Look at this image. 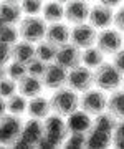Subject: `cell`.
I'll use <instances>...</instances> for the list:
<instances>
[{"mask_svg":"<svg viewBox=\"0 0 124 149\" xmlns=\"http://www.w3.org/2000/svg\"><path fill=\"white\" fill-rule=\"evenodd\" d=\"M119 119L109 113H99L96 119L91 123L89 129L86 131V146L88 148H108L111 144V134Z\"/></svg>","mask_w":124,"mask_h":149,"instance_id":"cell-1","label":"cell"},{"mask_svg":"<svg viewBox=\"0 0 124 149\" xmlns=\"http://www.w3.org/2000/svg\"><path fill=\"white\" fill-rule=\"evenodd\" d=\"M66 136H68V129H66V123L63 116L48 114L43 123V136L38 141L37 146L38 148H56L60 144H63Z\"/></svg>","mask_w":124,"mask_h":149,"instance_id":"cell-2","label":"cell"},{"mask_svg":"<svg viewBox=\"0 0 124 149\" xmlns=\"http://www.w3.org/2000/svg\"><path fill=\"white\" fill-rule=\"evenodd\" d=\"M123 83V71H119L113 63H104L94 68L93 73V85L98 86L101 91H114Z\"/></svg>","mask_w":124,"mask_h":149,"instance_id":"cell-3","label":"cell"},{"mask_svg":"<svg viewBox=\"0 0 124 149\" xmlns=\"http://www.w3.org/2000/svg\"><path fill=\"white\" fill-rule=\"evenodd\" d=\"M50 106H51V111H55L60 116H68L80 108V98L76 91H73L71 88L61 86L55 90V95L50 98Z\"/></svg>","mask_w":124,"mask_h":149,"instance_id":"cell-4","label":"cell"},{"mask_svg":"<svg viewBox=\"0 0 124 149\" xmlns=\"http://www.w3.org/2000/svg\"><path fill=\"white\" fill-rule=\"evenodd\" d=\"M18 35L22 37V40L30 43H35L43 40L45 38V32H46V22L42 17L37 15H28L23 20L18 22Z\"/></svg>","mask_w":124,"mask_h":149,"instance_id":"cell-5","label":"cell"},{"mask_svg":"<svg viewBox=\"0 0 124 149\" xmlns=\"http://www.w3.org/2000/svg\"><path fill=\"white\" fill-rule=\"evenodd\" d=\"M23 123L18 114H3L0 118V144L2 146H13L20 133Z\"/></svg>","mask_w":124,"mask_h":149,"instance_id":"cell-6","label":"cell"},{"mask_svg":"<svg viewBox=\"0 0 124 149\" xmlns=\"http://www.w3.org/2000/svg\"><path fill=\"white\" fill-rule=\"evenodd\" d=\"M42 136H43V123L37 118H32L30 121L23 123L22 133L13 143V148H33L38 144Z\"/></svg>","mask_w":124,"mask_h":149,"instance_id":"cell-7","label":"cell"},{"mask_svg":"<svg viewBox=\"0 0 124 149\" xmlns=\"http://www.w3.org/2000/svg\"><path fill=\"white\" fill-rule=\"evenodd\" d=\"M66 86L71 88L76 93H83V91L89 90L93 86V71L91 68L88 66H75V68L68 70V74H66Z\"/></svg>","mask_w":124,"mask_h":149,"instance_id":"cell-8","label":"cell"},{"mask_svg":"<svg viewBox=\"0 0 124 149\" xmlns=\"http://www.w3.org/2000/svg\"><path fill=\"white\" fill-rule=\"evenodd\" d=\"M96 47L104 55H113L118 50H123V35L121 30L116 28H101V32L96 33Z\"/></svg>","mask_w":124,"mask_h":149,"instance_id":"cell-9","label":"cell"},{"mask_svg":"<svg viewBox=\"0 0 124 149\" xmlns=\"http://www.w3.org/2000/svg\"><path fill=\"white\" fill-rule=\"evenodd\" d=\"M80 108L89 116H96L106 111V95L101 90H86L80 98Z\"/></svg>","mask_w":124,"mask_h":149,"instance_id":"cell-10","label":"cell"},{"mask_svg":"<svg viewBox=\"0 0 124 149\" xmlns=\"http://www.w3.org/2000/svg\"><path fill=\"white\" fill-rule=\"evenodd\" d=\"M55 63H58L60 66H63L65 70H71L81 65V52L80 48L73 45L71 42H66L63 45H60L56 48V53H55Z\"/></svg>","mask_w":124,"mask_h":149,"instance_id":"cell-11","label":"cell"},{"mask_svg":"<svg viewBox=\"0 0 124 149\" xmlns=\"http://www.w3.org/2000/svg\"><path fill=\"white\" fill-rule=\"evenodd\" d=\"M70 42L78 48L91 47L96 42V28L86 22L76 23L73 28H70Z\"/></svg>","mask_w":124,"mask_h":149,"instance_id":"cell-12","label":"cell"},{"mask_svg":"<svg viewBox=\"0 0 124 149\" xmlns=\"http://www.w3.org/2000/svg\"><path fill=\"white\" fill-rule=\"evenodd\" d=\"M66 74H68V70L60 66L58 63H48L42 74L43 86H46L50 90H58L66 85Z\"/></svg>","mask_w":124,"mask_h":149,"instance_id":"cell-13","label":"cell"},{"mask_svg":"<svg viewBox=\"0 0 124 149\" xmlns=\"http://www.w3.org/2000/svg\"><path fill=\"white\" fill-rule=\"evenodd\" d=\"M113 15H114V10L111 7L96 3V5L89 7L88 20H89V25L94 28H106L113 25Z\"/></svg>","mask_w":124,"mask_h":149,"instance_id":"cell-14","label":"cell"},{"mask_svg":"<svg viewBox=\"0 0 124 149\" xmlns=\"http://www.w3.org/2000/svg\"><path fill=\"white\" fill-rule=\"evenodd\" d=\"M65 15L63 18L76 25V23H83L88 20V13H89V7L85 0H68L65 3Z\"/></svg>","mask_w":124,"mask_h":149,"instance_id":"cell-15","label":"cell"},{"mask_svg":"<svg viewBox=\"0 0 124 149\" xmlns=\"http://www.w3.org/2000/svg\"><path fill=\"white\" fill-rule=\"evenodd\" d=\"M68 119H66V129H68V133H80V134H86V131L89 129V126H91V116L88 114V113H85L83 109H76V111H73L71 114H68Z\"/></svg>","mask_w":124,"mask_h":149,"instance_id":"cell-16","label":"cell"},{"mask_svg":"<svg viewBox=\"0 0 124 149\" xmlns=\"http://www.w3.org/2000/svg\"><path fill=\"white\" fill-rule=\"evenodd\" d=\"M45 40H48L50 43H53L56 47L70 42V27L65 25V23H61V22H55L50 27H46Z\"/></svg>","mask_w":124,"mask_h":149,"instance_id":"cell-17","label":"cell"},{"mask_svg":"<svg viewBox=\"0 0 124 149\" xmlns=\"http://www.w3.org/2000/svg\"><path fill=\"white\" fill-rule=\"evenodd\" d=\"M0 20L3 22V25H15L22 20V8L18 2L5 0L0 2Z\"/></svg>","mask_w":124,"mask_h":149,"instance_id":"cell-18","label":"cell"},{"mask_svg":"<svg viewBox=\"0 0 124 149\" xmlns=\"http://www.w3.org/2000/svg\"><path fill=\"white\" fill-rule=\"evenodd\" d=\"M51 106H50V100L43 98V96H33L30 98V101L27 103V113L30 118H37V119H45L50 114Z\"/></svg>","mask_w":124,"mask_h":149,"instance_id":"cell-19","label":"cell"},{"mask_svg":"<svg viewBox=\"0 0 124 149\" xmlns=\"http://www.w3.org/2000/svg\"><path fill=\"white\" fill-rule=\"evenodd\" d=\"M18 91H20V95H23L25 98H33V96H37L42 93L43 90V83L40 78H35L32 74H25L22 80H18Z\"/></svg>","mask_w":124,"mask_h":149,"instance_id":"cell-20","label":"cell"},{"mask_svg":"<svg viewBox=\"0 0 124 149\" xmlns=\"http://www.w3.org/2000/svg\"><path fill=\"white\" fill-rule=\"evenodd\" d=\"M33 56H35V45L33 43L25 42V40H22V42L17 40L12 45V60L27 65Z\"/></svg>","mask_w":124,"mask_h":149,"instance_id":"cell-21","label":"cell"},{"mask_svg":"<svg viewBox=\"0 0 124 149\" xmlns=\"http://www.w3.org/2000/svg\"><path fill=\"white\" fill-rule=\"evenodd\" d=\"M106 111L109 114H113L116 119H123V114H124V96H123V91L119 90H114L111 91V96L106 98Z\"/></svg>","mask_w":124,"mask_h":149,"instance_id":"cell-22","label":"cell"},{"mask_svg":"<svg viewBox=\"0 0 124 149\" xmlns=\"http://www.w3.org/2000/svg\"><path fill=\"white\" fill-rule=\"evenodd\" d=\"M104 61V53L98 47H86L85 52H81V63L88 68H96Z\"/></svg>","mask_w":124,"mask_h":149,"instance_id":"cell-23","label":"cell"},{"mask_svg":"<svg viewBox=\"0 0 124 149\" xmlns=\"http://www.w3.org/2000/svg\"><path fill=\"white\" fill-rule=\"evenodd\" d=\"M56 45H53V43H50L48 40H40V42H37V47H35V56L37 58H40L42 61H45V63H51L55 60V53H56Z\"/></svg>","mask_w":124,"mask_h":149,"instance_id":"cell-24","label":"cell"},{"mask_svg":"<svg viewBox=\"0 0 124 149\" xmlns=\"http://www.w3.org/2000/svg\"><path fill=\"white\" fill-rule=\"evenodd\" d=\"M42 12H43V20L50 22V23L61 22V18L65 15L63 3H60V2H48L46 5L42 7Z\"/></svg>","mask_w":124,"mask_h":149,"instance_id":"cell-25","label":"cell"},{"mask_svg":"<svg viewBox=\"0 0 124 149\" xmlns=\"http://www.w3.org/2000/svg\"><path fill=\"white\" fill-rule=\"evenodd\" d=\"M5 109L12 114H23V113L27 111V100H25V96L23 95H17L13 93L12 96L5 98Z\"/></svg>","mask_w":124,"mask_h":149,"instance_id":"cell-26","label":"cell"},{"mask_svg":"<svg viewBox=\"0 0 124 149\" xmlns=\"http://www.w3.org/2000/svg\"><path fill=\"white\" fill-rule=\"evenodd\" d=\"M5 71H7V76L10 80L18 81L27 74V66H25V63H20V61H15L13 60L12 63H8V66H5Z\"/></svg>","mask_w":124,"mask_h":149,"instance_id":"cell-27","label":"cell"},{"mask_svg":"<svg viewBox=\"0 0 124 149\" xmlns=\"http://www.w3.org/2000/svg\"><path fill=\"white\" fill-rule=\"evenodd\" d=\"M46 65L48 63H45V61H42L40 58L33 56V58L25 65V66H27V74H32V76H35V78H40V80H42V74H43Z\"/></svg>","mask_w":124,"mask_h":149,"instance_id":"cell-28","label":"cell"},{"mask_svg":"<svg viewBox=\"0 0 124 149\" xmlns=\"http://www.w3.org/2000/svg\"><path fill=\"white\" fill-rule=\"evenodd\" d=\"M18 28H15V25H3L0 28V42L13 45L18 40Z\"/></svg>","mask_w":124,"mask_h":149,"instance_id":"cell-29","label":"cell"},{"mask_svg":"<svg viewBox=\"0 0 124 149\" xmlns=\"http://www.w3.org/2000/svg\"><path fill=\"white\" fill-rule=\"evenodd\" d=\"M43 7V0H20L22 13L27 15H38Z\"/></svg>","mask_w":124,"mask_h":149,"instance_id":"cell-30","label":"cell"},{"mask_svg":"<svg viewBox=\"0 0 124 149\" xmlns=\"http://www.w3.org/2000/svg\"><path fill=\"white\" fill-rule=\"evenodd\" d=\"M63 146H66V148H85L86 146V136L80 133H68V136L63 141Z\"/></svg>","mask_w":124,"mask_h":149,"instance_id":"cell-31","label":"cell"},{"mask_svg":"<svg viewBox=\"0 0 124 149\" xmlns=\"http://www.w3.org/2000/svg\"><path fill=\"white\" fill-rule=\"evenodd\" d=\"M13 93H17V83L13 80H10L8 76H3L0 80V98H8Z\"/></svg>","mask_w":124,"mask_h":149,"instance_id":"cell-32","label":"cell"},{"mask_svg":"<svg viewBox=\"0 0 124 149\" xmlns=\"http://www.w3.org/2000/svg\"><path fill=\"white\" fill-rule=\"evenodd\" d=\"M111 144H114L116 148H121V146H123V123H121V119L116 123V126H114V129H113Z\"/></svg>","mask_w":124,"mask_h":149,"instance_id":"cell-33","label":"cell"},{"mask_svg":"<svg viewBox=\"0 0 124 149\" xmlns=\"http://www.w3.org/2000/svg\"><path fill=\"white\" fill-rule=\"evenodd\" d=\"M12 58V45L0 42V63L5 65Z\"/></svg>","mask_w":124,"mask_h":149,"instance_id":"cell-34","label":"cell"},{"mask_svg":"<svg viewBox=\"0 0 124 149\" xmlns=\"http://www.w3.org/2000/svg\"><path fill=\"white\" fill-rule=\"evenodd\" d=\"M113 66L123 71V66H124V55H123V50H118L116 53H113Z\"/></svg>","mask_w":124,"mask_h":149,"instance_id":"cell-35","label":"cell"},{"mask_svg":"<svg viewBox=\"0 0 124 149\" xmlns=\"http://www.w3.org/2000/svg\"><path fill=\"white\" fill-rule=\"evenodd\" d=\"M113 25L116 30H123V10L116 12L113 15Z\"/></svg>","mask_w":124,"mask_h":149,"instance_id":"cell-36","label":"cell"},{"mask_svg":"<svg viewBox=\"0 0 124 149\" xmlns=\"http://www.w3.org/2000/svg\"><path fill=\"white\" fill-rule=\"evenodd\" d=\"M121 2H123V0H99V3H103V5H108V7H111V8L119 7V5H121Z\"/></svg>","mask_w":124,"mask_h":149,"instance_id":"cell-37","label":"cell"},{"mask_svg":"<svg viewBox=\"0 0 124 149\" xmlns=\"http://www.w3.org/2000/svg\"><path fill=\"white\" fill-rule=\"evenodd\" d=\"M5 100H3V98H0V118L3 116V114H5Z\"/></svg>","mask_w":124,"mask_h":149,"instance_id":"cell-38","label":"cell"},{"mask_svg":"<svg viewBox=\"0 0 124 149\" xmlns=\"http://www.w3.org/2000/svg\"><path fill=\"white\" fill-rule=\"evenodd\" d=\"M3 76H7V71H5V65H3V63H0V80H2Z\"/></svg>","mask_w":124,"mask_h":149,"instance_id":"cell-39","label":"cell"},{"mask_svg":"<svg viewBox=\"0 0 124 149\" xmlns=\"http://www.w3.org/2000/svg\"><path fill=\"white\" fill-rule=\"evenodd\" d=\"M55 2H60V3H63V5H65V3L68 2V0H55Z\"/></svg>","mask_w":124,"mask_h":149,"instance_id":"cell-40","label":"cell"},{"mask_svg":"<svg viewBox=\"0 0 124 149\" xmlns=\"http://www.w3.org/2000/svg\"><path fill=\"white\" fill-rule=\"evenodd\" d=\"M2 27H3V22L0 20V28H2Z\"/></svg>","mask_w":124,"mask_h":149,"instance_id":"cell-41","label":"cell"},{"mask_svg":"<svg viewBox=\"0 0 124 149\" xmlns=\"http://www.w3.org/2000/svg\"><path fill=\"white\" fill-rule=\"evenodd\" d=\"M12 2H20V0H12Z\"/></svg>","mask_w":124,"mask_h":149,"instance_id":"cell-42","label":"cell"},{"mask_svg":"<svg viewBox=\"0 0 124 149\" xmlns=\"http://www.w3.org/2000/svg\"><path fill=\"white\" fill-rule=\"evenodd\" d=\"M85 2H89V0H85Z\"/></svg>","mask_w":124,"mask_h":149,"instance_id":"cell-43","label":"cell"}]
</instances>
